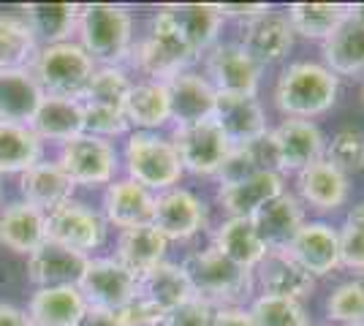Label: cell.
Instances as JSON below:
<instances>
[{
  "instance_id": "obj_18",
  "label": "cell",
  "mask_w": 364,
  "mask_h": 326,
  "mask_svg": "<svg viewBox=\"0 0 364 326\" xmlns=\"http://www.w3.org/2000/svg\"><path fill=\"white\" fill-rule=\"evenodd\" d=\"M250 220L256 226V234L264 242V248L289 250L294 237L307 223V212H304V204L296 199V193L283 190L280 196H274L272 202L264 204Z\"/></svg>"
},
{
  "instance_id": "obj_19",
  "label": "cell",
  "mask_w": 364,
  "mask_h": 326,
  "mask_svg": "<svg viewBox=\"0 0 364 326\" xmlns=\"http://www.w3.org/2000/svg\"><path fill=\"white\" fill-rule=\"evenodd\" d=\"M289 253L313 278H326L340 269V237L337 226L326 220H307L289 245Z\"/></svg>"
},
{
  "instance_id": "obj_37",
  "label": "cell",
  "mask_w": 364,
  "mask_h": 326,
  "mask_svg": "<svg viewBox=\"0 0 364 326\" xmlns=\"http://www.w3.org/2000/svg\"><path fill=\"white\" fill-rule=\"evenodd\" d=\"M38 38L19 14H0V71H25L38 55Z\"/></svg>"
},
{
  "instance_id": "obj_16",
  "label": "cell",
  "mask_w": 364,
  "mask_h": 326,
  "mask_svg": "<svg viewBox=\"0 0 364 326\" xmlns=\"http://www.w3.org/2000/svg\"><path fill=\"white\" fill-rule=\"evenodd\" d=\"M253 280L261 288V294L296 299V302H302L316 291V278L289 250H267L261 264L253 269Z\"/></svg>"
},
{
  "instance_id": "obj_1",
  "label": "cell",
  "mask_w": 364,
  "mask_h": 326,
  "mask_svg": "<svg viewBox=\"0 0 364 326\" xmlns=\"http://www.w3.org/2000/svg\"><path fill=\"white\" fill-rule=\"evenodd\" d=\"M340 79L316 60L289 63L274 82V107L286 120H313L334 107Z\"/></svg>"
},
{
  "instance_id": "obj_48",
  "label": "cell",
  "mask_w": 364,
  "mask_h": 326,
  "mask_svg": "<svg viewBox=\"0 0 364 326\" xmlns=\"http://www.w3.org/2000/svg\"><path fill=\"white\" fill-rule=\"evenodd\" d=\"M0 326H33L28 318V310L9 305V302H0Z\"/></svg>"
},
{
  "instance_id": "obj_30",
  "label": "cell",
  "mask_w": 364,
  "mask_h": 326,
  "mask_svg": "<svg viewBox=\"0 0 364 326\" xmlns=\"http://www.w3.org/2000/svg\"><path fill=\"white\" fill-rule=\"evenodd\" d=\"M323 65L337 79L364 74V19L350 14L323 41Z\"/></svg>"
},
{
  "instance_id": "obj_7",
  "label": "cell",
  "mask_w": 364,
  "mask_h": 326,
  "mask_svg": "<svg viewBox=\"0 0 364 326\" xmlns=\"http://www.w3.org/2000/svg\"><path fill=\"white\" fill-rule=\"evenodd\" d=\"M87 308L117 313L139 291V278L128 272L114 256H90L82 275L76 280Z\"/></svg>"
},
{
  "instance_id": "obj_8",
  "label": "cell",
  "mask_w": 364,
  "mask_h": 326,
  "mask_svg": "<svg viewBox=\"0 0 364 326\" xmlns=\"http://www.w3.org/2000/svg\"><path fill=\"white\" fill-rule=\"evenodd\" d=\"M168 139L177 147L185 174L193 177H218V171L223 169L226 158L234 150V144L226 139V134L215 120L174 128Z\"/></svg>"
},
{
  "instance_id": "obj_22",
  "label": "cell",
  "mask_w": 364,
  "mask_h": 326,
  "mask_svg": "<svg viewBox=\"0 0 364 326\" xmlns=\"http://www.w3.org/2000/svg\"><path fill=\"white\" fill-rule=\"evenodd\" d=\"M286 188V177L277 171H256L245 180L226 183L218 188V204L228 217H253L267 202L280 196Z\"/></svg>"
},
{
  "instance_id": "obj_31",
  "label": "cell",
  "mask_w": 364,
  "mask_h": 326,
  "mask_svg": "<svg viewBox=\"0 0 364 326\" xmlns=\"http://www.w3.org/2000/svg\"><path fill=\"white\" fill-rule=\"evenodd\" d=\"M213 248L223 253L228 261H234L242 269H250V272L267 256V248L258 239L256 226L250 217H226L223 223H218V229L213 232Z\"/></svg>"
},
{
  "instance_id": "obj_17",
  "label": "cell",
  "mask_w": 364,
  "mask_h": 326,
  "mask_svg": "<svg viewBox=\"0 0 364 326\" xmlns=\"http://www.w3.org/2000/svg\"><path fill=\"white\" fill-rule=\"evenodd\" d=\"M152 212H155V193L134 180L117 177L114 183L104 188L101 215L107 220V226H114L117 232L147 226L152 223Z\"/></svg>"
},
{
  "instance_id": "obj_26",
  "label": "cell",
  "mask_w": 364,
  "mask_h": 326,
  "mask_svg": "<svg viewBox=\"0 0 364 326\" xmlns=\"http://www.w3.org/2000/svg\"><path fill=\"white\" fill-rule=\"evenodd\" d=\"M46 242V215L28 202L0 207V245L19 256H31Z\"/></svg>"
},
{
  "instance_id": "obj_3",
  "label": "cell",
  "mask_w": 364,
  "mask_h": 326,
  "mask_svg": "<svg viewBox=\"0 0 364 326\" xmlns=\"http://www.w3.org/2000/svg\"><path fill=\"white\" fill-rule=\"evenodd\" d=\"M74 41L95 65H122L134 49V16L117 3L79 6Z\"/></svg>"
},
{
  "instance_id": "obj_4",
  "label": "cell",
  "mask_w": 364,
  "mask_h": 326,
  "mask_svg": "<svg viewBox=\"0 0 364 326\" xmlns=\"http://www.w3.org/2000/svg\"><path fill=\"white\" fill-rule=\"evenodd\" d=\"M120 169L125 171L122 177L144 185L152 193H164L168 188H177L185 177L174 141L164 134H144V131H131L125 136Z\"/></svg>"
},
{
  "instance_id": "obj_46",
  "label": "cell",
  "mask_w": 364,
  "mask_h": 326,
  "mask_svg": "<svg viewBox=\"0 0 364 326\" xmlns=\"http://www.w3.org/2000/svg\"><path fill=\"white\" fill-rule=\"evenodd\" d=\"M215 6H218V14L223 19L231 16V19H242V22H250V19L267 14L272 9L267 3H215Z\"/></svg>"
},
{
  "instance_id": "obj_27",
  "label": "cell",
  "mask_w": 364,
  "mask_h": 326,
  "mask_svg": "<svg viewBox=\"0 0 364 326\" xmlns=\"http://www.w3.org/2000/svg\"><path fill=\"white\" fill-rule=\"evenodd\" d=\"M168 242L164 234L158 232L152 223L136 226V229H125L117 234V245H114V259L120 261L128 272H134L136 278L147 275L150 269L166 261Z\"/></svg>"
},
{
  "instance_id": "obj_32",
  "label": "cell",
  "mask_w": 364,
  "mask_h": 326,
  "mask_svg": "<svg viewBox=\"0 0 364 326\" xmlns=\"http://www.w3.org/2000/svg\"><path fill=\"white\" fill-rule=\"evenodd\" d=\"M177 31L191 44L198 58H204L218 44L223 16L218 14L215 3H182V6H166Z\"/></svg>"
},
{
  "instance_id": "obj_33",
  "label": "cell",
  "mask_w": 364,
  "mask_h": 326,
  "mask_svg": "<svg viewBox=\"0 0 364 326\" xmlns=\"http://www.w3.org/2000/svg\"><path fill=\"white\" fill-rule=\"evenodd\" d=\"M136 294L141 299H147L150 305H155L158 310L171 313L193 299V288H191V283H188L180 264L164 261V264H158L147 275L139 278Z\"/></svg>"
},
{
  "instance_id": "obj_41",
  "label": "cell",
  "mask_w": 364,
  "mask_h": 326,
  "mask_svg": "<svg viewBox=\"0 0 364 326\" xmlns=\"http://www.w3.org/2000/svg\"><path fill=\"white\" fill-rule=\"evenodd\" d=\"M326 315L332 324L356 326L364 324V280H348L340 283L326 299Z\"/></svg>"
},
{
  "instance_id": "obj_50",
  "label": "cell",
  "mask_w": 364,
  "mask_h": 326,
  "mask_svg": "<svg viewBox=\"0 0 364 326\" xmlns=\"http://www.w3.org/2000/svg\"><path fill=\"white\" fill-rule=\"evenodd\" d=\"M362 95H364V85H362Z\"/></svg>"
},
{
  "instance_id": "obj_29",
  "label": "cell",
  "mask_w": 364,
  "mask_h": 326,
  "mask_svg": "<svg viewBox=\"0 0 364 326\" xmlns=\"http://www.w3.org/2000/svg\"><path fill=\"white\" fill-rule=\"evenodd\" d=\"M44 101V90L31 68L0 71V123L31 125L36 109Z\"/></svg>"
},
{
  "instance_id": "obj_25",
  "label": "cell",
  "mask_w": 364,
  "mask_h": 326,
  "mask_svg": "<svg viewBox=\"0 0 364 326\" xmlns=\"http://www.w3.org/2000/svg\"><path fill=\"white\" fill-rule=\"evenodd\" d=\"M90 256L71 250L46 239L41 248L28 256V278L36 288H55V286H76L82 269Z\"/></svg>"
},
{
  "instance_id": "obj_28",
  "label": "cell",
  "mask_w": 364,
  "mask_h": 326,
  "mask_svg": "<svg viewBox=\"0 0 364 326\" xmlns=\"http://www.w3.org/2000/svg\"><path fill=\"white\" fill-rule=\"evenodd\" d=\"M87 313V302L76 286L36 288L28 302V318L33 326H79Z\"/></svg>"
},
{
  "instance_id": "obj_47",
  "label": "cell",
  "mask_w": 364,
  "mask_h": 326,
  "mask_svg": "<svg viewBox=\"0 0 364 326\" xmlns=\"http://www.w3.org/2000/svg\"><path fill=\"white\" fill-rule=\"evenodd\" d=\"M213 326H253L247 308H215Z\"/></svg>"
},
{
  "instance_id": "obj_10",
  "label": "cell",
  "mask_w": 364,
  "mask_h": 326,
  "mask_svg": "<svg viewBox=\"0 0 364 326\" xmlns=\"http://www.w3.org/2000/svg\"><path fill=\"white\" fill-rule=\"evenodd\" d=\"M210 212L207 204L188 188H168L164 193H155V212L152 226L166 237L168 242H188L207 229Z\"/></svg>"
},
{
  "instance_id": "obj_23",
  "label": "cell",
  "mask_w": 364,
  "mask_h": 326,
  "mask_svg": "<svg viewBox=\"0 0 364 326\" xmlns=\"http://www.w3.org/2000/svg\"><path fill=\"white\" fill-rule=\"evenodd\" d=\"M31 131L44 144H65L85 134V104L82 98H60L44 95L41 107L36 109Z\"/></svg>"
},
{
  "instance_id": "obj_21",
  "label": "cell",
  "mask_w": 364,
  "mask_h": 326,
  "mask_svg": "<svg viewBox=\"0 0 364 326\" xmlns=\"http://www.w3.org/2000/svg\"><path fill=\"white\" fill-rule=\"evenodd\" d=\"M19 193H22V202H28L31 207L49 215L52 210H58L74 199L76 185L55 158L52 161L44 158L36 166L19 174Z\"/></svg>"
},
{
  "instance_id": "obj_49",
  "label": "cell",
  "mask_w": 364,
  "mask_h": 326,
  "mask_svg": "<svg viewBox=\"0 0 364 326\" xmlns=\"http://www.w3.org/2000/svg\"><path fill=\"white\" fill-rule=\"evenodd\" d=\"M79 326H120L117 315L112 310H98V308H87V313L82 315Z\"/></svg>"
},
{
  "instance_id": "obj_12",
  "label": "cell",
  "mask_w": 364,
  "mask_h": 326,
  "mask_svg": "<svg viewBox=\"0 0 364 326\" xmlns=\"http://www.w3.org/2000/svg\"><path fill=\"white\" fill-rule=\"evenodd\" d=\"M294 38L296 36H294V28H291L286 11L269 9L267 14L245 22L240 47L253 58L258 68H267V65H274V63L289 58Z\"/></svg>"
},
{
  "instance_id": "obj_45",
  "label": "cell",
  "mask_w": 364,
  "mask_h": 326,
  "mask_svg": "<svg viewBox=\"0 0 364 326\" xmlns=\"http://www.w3.org/2000/svg\"><path fill=\"white\" fill-rule=\"evenodd\" d=\"M213 305H207V302L193 296L191 302L180 305L177 310L166 313L164 326H213Z\"/></svg>"
},
{
  "instance_id": "obj_35",
  "label": "cell",
  "mask_w": 364,
  "mask_h": 326,
  "mask_svg": "<svg viewBox=\"0 0 364 326\" xmlns=\"http://www.w3.org/2000/svg\"><path fill=\"white\" fill-rule=\"evenodd\" d=\"M286 16L294 28V36L323 44L350 16V6L346 3H291L286 9Z\"/></svg>"
},
{
  "instance_id": "obj_9",
  "label": "cell",
  "mask_w": 364,
  "mask_h": 326,
  "mask_svg": "<svg viewBox=\"0 0 364 326\" xmlns=\"http://www.w3.org/2000/svg\"><path fill=\"white\" fill-rule=\"evenodd\" d=\"M107 234L109 226L104 215L76 199L65 202L46 215V239L79 250L85 256H92V250L101 248L107 242Z\"/></svg>"
},
{
  "instance_id": "obj_40",
  "label": "cell",
  "mask_w": 364,
  "mask_h": 326,
  "mask_svg": "<svg viewBox=\"0 0 364 326\" xmlns=\"http://www.w3.org/2000/svg\"><path fill=\"white\" fill-rule=\"evenodd\" d=\"M323 158L348 177L364 171V131L340 128L337 134H332V139H326Z\"/></svg>"
},
{
  "instance_id": "obj_36",
  "label": "cell",
  "mask_w": 364,
  "mask_h": 326,
  "mask_svg": "<svg viewBox=\"0 0 364 326\" xmlns=\"http://www.w3.org/2000/svg\"><path fill=\"white\" fill-rule=\"evenodd\" d=\"M44 141L31 125L0 123V174H22L44 161Z\"/></svg>"
},
{
  "instance_id": "obj_34",
  "label": "cell",
  "mask_w": 364,
  "mask_h": 326,
  "mask_svg": "<svg viewBox=\"0 0 364 326\" xmlns=\"http://www.w3.org/2000/svg\"><path fill=\"white\" fill-rule=\"evenodd\" d=\"M76 16H79L76 3H31L22 9V19L31 25L41 47L71 41L76 33Z\"/></svg>"
},
{
  "instance_id": "obj_14",
  "label": "cell",
  "mask_w": 364,
  "mask_h": 326,
  "mask_svg": "<svg viewBox=\"0 0 364 326\" xmlns=\"http://www.w3.org/2000/svg\"><path fill=\"white\" fill-rule=\"evenodd\" d=\"M166 85L168 107H171V125L185 128V125H196L204 120H213L218 93L210 85V79L198 74L193 68L182 71L177 77H171Z\"/></svg>"
},
{
  "instance_id": "obj_44",
  "label": "cell",
  "mask_w": 364,
  "mask_h": 326,
  "mask_svg": "<svg viewBox=\"0 0 364 326\" xmlns=\"http://www.w3.org/2000/svg\"><path fill=\"white\" fill-rule=\"evenodd\" d=\"M114 315H117L120 326H164V321H166V313L158 310L155 305H150L147 299H141L139 294Z\"/></svg>"
},
{
  "instance_id": "obj_2",
  "label": "cell",
  "mask_w": 364,
  "mask_h": 326,
  "mask_svg": "<svg viewBox=\"0 0 364 326\" xmlns=\"http://www.w3.org/2000/svg\"><path fill=\"white\" fill-rule=\"evenodd\" d=\"M180 266L193 288V296L213 308H245V302L253 299V272L228 261L213 245L188 253Z\"/></svg>"
},
{
  "instance_id": "obj_20",
  "label": "cell",
  "mask_w": 364,
  "mask_h": 326,
  "mask_svg": "<svg viewBox=\"0 0 364 326\" xmlns=\"http://www.w3.org/2000/svg\"><path fill=\"white\" fill-rule=\"evenodd\" d=\"M213 120L220 125L226 139L234 147H242L250 141L261 139L269 125H267V112L261 107L258 95H220L215 104Z\"/></svg>"
},
{
  "instance_id": "obj_13",
  "label": "cell",
  "mask_w": 364,
  "mask_h": 326,
  "mask_svg": "<svg viewBox=\"0 0 364 326\" xmlns=\"http://www.w3.org/2000/svg\"><path fill=\"white\" fill-rule=\"evenodd\" d=\"M269 134L283 174H299L323 158L326 136L313 120H283L277 128H269Z\"/></svg>"
},
{
  "instance_id": "obj_43",
  "label": "cell",
  "mask_w": 364,
  "mask_h": 326,
  "mask_svg": "<svg viewBox=\"0 0 364 326\" xmlns=\"http://www.w3.org/2000/svg\"><path fill=\"white\" fill-rule=\"evenodd\" d=\"M85 104V101H82ZM85 134L87 136H98V139H125L131 134V128L125 123V114L120 109L95 107V104H85Z\"/></svg>"
},
{
  "instance_id": "obj_5",
  "label": "cell",
  "mask_w": 364,
  "mask_h": 326,
  "mask_svg": "<svg viewBox=\"0 0 364 326\" xmlns=\"http://www.w3.org/2000/svg\"><path fill=\"white\" fill-rule=\"evenodd\" d=\"M31 71L36 82L41 85L44 95L82 98L92 71H95V63L71 38V41H60V44L38 47V55L33 60Z\"/></svg>"
},
{
  "instance_id": "obj_6",
  "label": "cell",
  "mask_w": 364,
  "mask_h": 326,
  "mask_svg": "<svg viewBox=\"0 0 364 326\" xmlns=\"http://www.w3.org/2000/svg\"><path fill=\"white\" fill-rule=\"evenodd\" d=\"M55 161L76 188H107L120 174V150L114 147V141L87 134L60 144Z\"/></svg>"
},
{
  "instance_id": "obj_24",
  "label": "cell",
  "mask_w": 364,
  "mask_h": 326,
  "mask_svg": "<svg viewBox=\"0 0 364 326\" xmlns=\"http://www.w3.org/2000/svg\"><path fill=\"white\" fill-rule=\"evenodd\" d=\"M122 114L131 131H144V134H161L166 125H171V107H168V93L164 82L152 79H139L131 85L128 98L122 104Z\"/></svg>"
},
{
  "instance_id": "obj_51",
  "label": "cell",
  "mask_w": 364,
  "mask_h": 326,
  "mask_svg": "<svg viewBox=\"0 0 364 326\" xmlns=\"http://www.w3.org/2000/svg\"><path fill=\"white\" fill-rule=\"evenodd\" d=\"M356 326H364V324H356Z\"/></svg>"
},
{
  "instance_id": "obj_39",
  "label": "cell",
  "mask_w": 364,
  "mask_h": 326,
  "mask_svg": "<svg viewBox=\"0 0 364 326\" xmlns=\"http://www.w3.org/2000/svg\"><path fill=\"white\" fill-rule=\"evenodd\" d=\"M247 313L253 318V326H310V315L296 299L258 294L253 296Z\"/></svg>"
},
{
  "instance_id": "obj_15",
  "label": "cell",
  "mask_w": 364,
  "mask_h": 326,
  "mask_svg": "<svg viewBox=\"0 0 364 326\" xmlns=\"http://www.w3.org/2000/svg\"><path fill=\"white\" fill-rule=\"evenodd\" d=\"M296 199L304 204V210L310 207L316 212H337L350 199V177L321 158L296 174Z\"/></svg>"
},
{
  "instance_id": "obj_38",
  "label": "cell",
  "mask_w": 364,
  "mask_h": 326,
  "mask_svg": "<svg viewBox=\"0 0 364 326\" xmlns=\"http://www.w3.org/2000/svg\"><path fill=\"white\" fill-rule=\"evenodd\" d=\"M134 79L128 77V71L122 65H95L90 82L85 87L82 101L85 104H95V107H109V109H120L128 98Z\"/></svg>"
},
{
  "instance_id": "obj_42",
  "label": "cell",
  "mask_w": 364,
  "mask_h": 326,
  "mask_svg": "<svg viewBox=\"0 0 364 326\" xmlns=\"http://www.w3.org/2000/svg\"><path fill=\"white\" fill-rule=\"evenodd\" d=\"M340 237V266L350 272H364V202L350 207L343 226H337Z\"/></svg>"
},
{
  "instance_id": "obj_11",
  "label": "cell",
  "mask_w": 364,
  "mask_h": 326,
  "mask_svg": "<svg viewBox=\"0 0 364 326\" xmlns=\"http://www.w3.org/2000/svg\"><path fill=\"white\" fill-rule=\"evenodd\" d=\"M261 71L253 58L237 44H215L204 55V77L220 95H258Z\"/></svg>"
}]
</instances>
